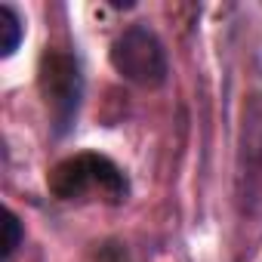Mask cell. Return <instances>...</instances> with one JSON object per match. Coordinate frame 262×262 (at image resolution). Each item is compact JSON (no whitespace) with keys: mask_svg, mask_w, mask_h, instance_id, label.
<instances>
[{"mask_svg":"<svg viewBox=\"0 0 262 262\" xmlns=\"http://www.w3.org/2000/svg\"><path fill=\"white\" fill-rule=\"evenodd\" d=\"M111 65L114 71L136 83L142 90H158L167 83L170 74V62H167V50L158 40L155 31H148L145 25H129L123 28L114 43H111Z\"/></svg>","mask_w":262,"mask_h":262,"instance_id":"obj_3","label":"cell"},{"mask_svg":"<svg viewBox=\"0 0 262 262\" xmlns=\"http://www.w3.org/2000/svg\"><path fill=\"white\" fill-rule=\"evenodd\" d=\"M47 188L59 201H105V204H123L129 198V179L126 173L105 155L80 151L65 161H59L50 176Z\"/></svg>","mask_w":262,"mask_h":262,"instance_id":"obj_1","label":"cell"},{"mask_svg":"<svg viewBox=\"0 0 262 262\" xmlns=\"http://www.w3.org/2000/svg\"><path fill=\"white\" fill-rule=\"evenodd\" d=\"M241 188L250 207L262 204V105H253L244 120L241 142Z\"/></svg>","mask_w":262,"mask_h":262,"instance_id":"obj_4","label":"cell"},{"mask_svg":"<svg viewBox=\"0 0 262 262\" xmlns=\"http://www.w3.org/2000/svg\"><path fill=\"white\" fill-rule=\"evenodd\" d=\"M37 90L56 136H68L83 105V71L74 53L47 47L37 62Z\"/></svg>","mask_w":262,"mask_h":262,"instance_id":"obj_2","label":"cell"},{"mask_svg":"<svg viewBox=\"0 0 262 262\" xmlns=\"http://www.w3.org/2000/svg\"><path fill=\"white\" fill-rule=\"evenodd\" d=\"M22 34H25V25H22V16L16 13V7L0 4V53L13 56L22 43Z\"/></svg>","mask_w":262,"mask_h":262,"instance_id":"obj_5","label":"cell"},{"mask_svg":"<svg viewBox=\"0 0 262 262\" xmlns=\"http://www.w3.org/2000/svg\"><path fill=\"white\" fill-rule=\"evenodd\" d=\"M22 241H25V228H22L19 216L13 210H7V222H4V262H13V256L22 247Z\"/></svg>","mask_w":262,"mask_h":262,"instance_id":"obj_6","label":"cell"}]
</instances>
